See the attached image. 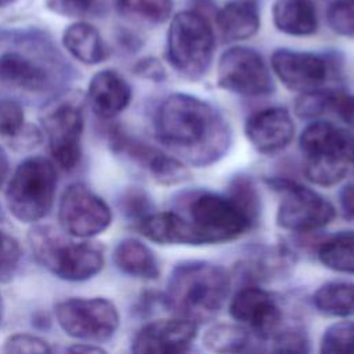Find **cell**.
<instances>
[{
  "mask_svg": "<svg viewBox=\"0 0 354 354\" xmlns=\"http://www.w3.org/2000/svg\"><path fill=\"white\" fill-rule=\"evenodd\" d=\"M4 1H6V0H0V4H1V3H4Z\"/></svg>",
  "mask_w": 354,
  "mask_h": 354,
  "instance_id": "obj_45",
  "label": "cell"
},
{
  "mask_svg": "<svg viewBox=\"0 0 354 354\" xmlns=\"http://www.w3.org/2000/svg\"><path fill=\"white\" fill-rule=\"evenodd\" d=\"M185 209L184 217L189 221L199 245L235 241L256 224L227 192H194Z\"/></svg>",
  "mask_w": 354,
  "mask_h": 354,
  "instance_id": "obj_7",
  "label": "cell"
},
{
  "mask_svg": "<svg viewBox=\"0 0 354 354\" xmlns=\"http://www.w3.org/2000/svg\"><path fill=\"white\" fill-rule=\"evenodd\" d=\"M21 256V246L17 238L0 231V282H7L14 277Z\"/></svg>",
  "mask_w": 354,
  "mask_h": 354,
  "instance_id": "obj_33",
  "label": "cell"
},
{
  "mask_svg": "<svg viewBox=\"0 0 354 354\" xmlns=\"http://www.w3.org/2000/svg\"><path fill=\"white\" fill-rule=\"evenodd\" d=\"M216 39L209 21L198 11H181L171 18L166 54L170 65L181 76L198 80L209 71Z\"/></svg>",
  "mask_w": 354,
  "mask_h": 354,
  "instance_id": "obj_6",
  "label": "cell"
},
{
  "mask_svg": "<svg viewBox=\"0 0 354 354\" xmlns=\"http://www.w3.org/2000/svg\"><path fill=\"white\" fill-rule=\"evenodd\" d=\"M198 336V324L173 315L153 319L141 326L133 337L131 351L137 354H178L191 348Z\"/></svg>",
  "mask_w": 354,
  "mask_h": 354,
  "instance_id": "obj_15",
  "label": "cell"
},
{
  "mask_svg": "<svg viewBox=\"0 0 354 354\" xmlns=\"http://www.w3.org/2000/svg\"><path fill=\"white\" fill-rule=\"evenodd\" d=\"M314 308L330 318L354 317V282L353 281H328L319 285L313 296Z\"/></svg>",
  "mask_w": 354,
  "mask_h": 354,
  "instance_id": "obj_25",
  "label": "cell"
},
{
  "mask_svg": "<svg viewBox=\"0 0 354 354\" xmlns=\"http://www.w3.org/2000/svg\"><path fill=\"white\" fill-rule=\"evenodd\" d=\"M319 263L340 274H354V231H340L324 239L317 248Z\"/></svg>",
  "mask_w": 354,
  "mask_h": 354,
  "instance_id": "obj_26",
  "label": "cell"
},
{
  "mask_svg": "<svg viewBox=\"0 0 354 354\" xmlns=\"http://www.w3.org/2000/svg\"><path fill=\"white\" fill-rule=\"evenodd\" d=\"M136 72L145 79H151V80H156V82H162L166 77V72H165L162 64L153 58H147V59L140 61L137 64Z\"/></svg>",
  "mask_w": 354,
  "mask_h": 354,
  "instance_id": "obj_39",
  "label": "cell"
},
{
  "mask_svg": "<svg viewBox=\"0 0 354 354\" xmlns=\"http://www.w3.org/2000/svg\"><path fill=\"white\" fill-rule=\"evenodd\" d=\"M271 351H288V353H307L310 351L308 336L297 328L277 330L270 339Z\"/></svg>",
  "mask_w": 354,
  "mask_h": 354,
  "instance_id": "obj_34",
  "label": "cell"
},
{
  "mask_svg": "<svg viewBox=\"0 0 354 354\" xmlns=\"http://www.w3.org/2000/svg\"><path fill=\"white\" fill-rule=\"evenodd\" d=\"M118 10L151 24H162L171 15L173 0H116Z\"/></svg>",
  "mask_w": 354,
  "mask_h": 354,
  "instance_id": "obj_28",
  "label": "cell"
},
{
  "mask_svg": "<svg viewBox=\"0 0 354 354\" xmlns=\"http://www.w3.org/2000/svg\"><path fill=\"white\" fill-rule=\"evenodd\" d=\"M25 113L19 102L14 100L0 101V137L17 138L24 133Z\"/></svg>",
  "mask_w": 354,
  "mask_h": 354,
  "instance_id": "obj_31",
  "label": "cell"
},
{
  "mask_svg": "<svg viewBox=\"0 0 354 354\" xmlns=\"http://www.w3.org/2000/svg\"><path fill=\"white\" fill-rule=\"evenodd\" d=\"M131 95V87L127 80L113 69L97 72L87 88L90 106L101 119H113L122 113L129 106Z\"/></svg>",
  "mask_w": 354,
  "mask_h": 354,
  "instance_id": "obj_18",
  "label": "cell"
},
{
  "mask_svg": "<svg viewBox=\"0 0 354 354\" xmlns=\"http://www.w3.org/2000/svg\"><path fill=\"white\" fill-rule=\"evenodd\" d=\"M328 115H333L347 126L354 127V94L330 90Z\"/></svg>",
  "mask_w": 354,
  "mask_h": 354,
  "instance_id": "obj_36",
  "label": "cell"
},
{
  "mask_svg": "<svg viewBox=\"0 0 354 354\" xmlns=\"http://www.w3.org/2000/svg\"><path fill=\"white\" fill-rule=\"evenodd\" d=\"M328 24L333 32L354 37V0L335 1L326 14Z\"/></svg>",
  "mask_w": 354,
  "mask_h": 354,
  "instance_id": "obj_32",
  "label": "cell"
},
{
  "mask_svg": "<svg viewBox=\"0 0 354 354\" xmlns=\"http://www.w3.org/2000/svg\"><path fill=\"white\" fill-rule=\"evenodd\" d=\"M231 275L220 264L205 260H184L169 274L163 303L173 314L196 322L212 321L224 307Z\"/></svg>",
  "mask_w": 354,
  "mask_h": 354,
  "instance_id": "obj_2",
  "label": "cell"
},
{
  "mask_svg": "<svg viewBox=\"0 0 354 354\" xmlns=\"http://www.w3.org/2000/svg\"><path fill=\"white\" fill-rule=\"evenodd\" d=\"M217 84L242 97H263L274 91V80L263 57L253 48L235 46L217 62Z\"/></svg>",
  "mask_w": 354,
  "mask_h": 354,
  "instance_id": "obj_10",
  "label": "cell"
},
{
  "mask_svg": "<svg viewBox=\"0 0 354 354\" xmlns=\"http://www.w3.org/2000/svg\"><path fill=\"white\" fill-rule=\"evenodd\" d=\"M295 122L285 106H266L250 113L245 120V137L263 155H275L293 141Z\"/></svg>",
  "mask_w": 354,
  "mask_h": 354,
  "instance_id": "obj_17",
  "label": "cell"
},
{
  "mask_svg": "<svg viewBox=\"0 0 354 354\" xmlns=\"http://www.w3.org/2000/svg\"><path fill=\"white\" fill-rule=\"evenodd\" d=\"M58 221L64 232L77 239L102 234L112 223L108 203L82 183L65 188L58 203Z\"/></svg>",
  "mask_w": 354,
  "mask_h": 354,
  "instance_id": "obj_11",
  "label": "cell"
},
{
  "mask_svg": "<svg viewBox=\"0 0 354 354\" xmlns=\"http://www.w3.org/2000/svg\"><path fill=\"white\" fill-rule=\"evenodd\" d=\"M113 263L126 275L153 281L160 275L155 253L137 238H124L113 249Z\"/></svg>",
  "mask_w": 354,
  "mask_h": 354,
  "instance_id": "obj_21",
  "label": "cell"
},
{
  "mask_svg": "<svg viewBox=\"0 0 354 354\" xmlns=\"http://www.w3.org/2000/svg\"><path fill=\"white\" fill-rule=\"evenodd\" d=\"M66 350L73 351V353H104L105 351L100 346H94V344H88V343H77L75 346L68 347Z\"/></svg>",
  "mask_w": 354,
  "mask_h": 354,
  "instance_id": "obj_41",
  "label": "cell"
},
{
  "mask_svg": "<svg viewBox=\"0 0 354 354\" xmlns=\"http://www.w3.org/2000/svg\"><path fill=\"white\" fill-rule=\"evenodd\" d=\"M227 194L257 223L260 214V196L253 180L249 176L238 174L230 181Z\"/></svg>",
  "mask_w": 354,
  "mask_h": 354,
  "instance_id": "obj_30",
  "label": "cell"
},
{
  "mask_svg": "<svg viewBox=\"0 0 354 354\" xmlns=\"http://www.w3.org/2000/svg\"><path fill=\"white\" fill-rule=\"evenodd\" d=\"M271 71L288 90L300 94L324 87L329 64L319 54L278 48L271 55Z\"/></svg>",
  "mask_w": 354,
  "mask_h": 354,
  "instance_id": "obj_16",
  "label": "cell"
},
{
  "mask_svg": "<svg viewBox=\"0 0 354 354\" xmlns=\"http://www.w3.org/2000/svg\"><path fill=\"white\" fill-rule=\"evenodd\" d=\"M0 80L14 88L37 93L43 91L48 83L46 71L17 51L0 55Z\"/></svg>",
  "mask_w": 354,
  "mask_h": 354,
  "instance_id": "obj_22",
  "label": "cell"
},
{
  "mask_svg": "<svg viewBox=\"0 0 354 354\" xmlns=\"http://www.w3.org/2000/svg\"><path fill=\"white\" fill-rule=\"evenodd\" d=\"M136 230L159 245L199 246L189 221L177 212H151L136 221Z\"/></svg>",
  "mask_w": 354,
  "mask_h": 354,
  "instance_id": "obj_19",
  "label": "cell"
},
{
  "mask_svg": "<svg viewBox=\"0 0 354 354\" xmlns=\"http://www.w3.org/2000/svg\"><path fill=\"white\" fill-rule=\"evenodd\" d=\"M93 4L94 0H46L48 10L58 15L71 18L86 15Z\"/></svg>",
  "mask_w": 354,
  "mask_h": 354,
  "instance_id": "obj_38",
  "label": "cell"
},
{
  "mask_svg": "<svg viewBox=\"0 0 354 354\" xmlns=\"http://www.w3.org/2000/svg\"><path fill=\"white\" fill-rule=\"evenodd\" d=\"M4 353H51L50 344L30 333H12L3 343Z\"/></svg>",
  "mask_w": 354,
  "mask_h": 354,
  "instance_id": "obj_35",
  "label": "cell"
},
{
  "mask_svg": "<svg viewBox=\"0 0 354 354\" xmlns=\"http://www.w3.org/2000/svg\"><path fill=\"white\" fill-rule=\"evenodd\" d=\"M54 314L68 336L84 342L106 340L120 324L116 306L105 297H71L57 303Z\"/></svg>",
  "mask_w": 354,
  "mask_h": 354,
  "instance_id": "obj_9",
  "label": "cell"
},
{
  "mask_svg": "<svg viewBox=\"0 0 354 354\" xmlns=\"http://www.w3.org/2000/svg\"><path fill=\"white\" fill-rule=\"evenodd\" d=\"M109 142L115 152L126 155L159 184L176 185L189 178L188 167L177 156L137 140L118 127L111 129Z\"/></svg>",
  "mask_w": 354,
  "mask_h": 354,
  "instance_id": "obj_13",
  "label": "cell"
},
{
  "mask_svg": "<svg viewBox=\"0 0 354 354\" xmlns=\"http://www.w3.org/2000/svg\"><path fill=\"white\" fill-rule=\"evenodd\" d=\"M228 313L232 319L253 335L268 340L282 324V308L277 297L259 286L241 288L230 300Z\"/></svg>",
  "mask_w": 354,
  "mask_h": 354,
  "instance_id": "obj_14",
  "label": "cell"
},
{
  "mask_svg": "<svg viewBox=\"0 0 354 354\" xmlns=\"http://www.w3.org/2000/svg\"><path fill=\"white\" fill-rule=\"evenodd\" d=\"M151 201L148 195L140 189H130L122 199V209L126 216L140 220L141 217L151 213Z\"/></svg>",
  "mask_w": 354,
  "mask_h": 354,
  "instance_id": "obj_37",
  "label": "cell"
},
{
  "mask_svg": "<svg viewBox=\"0 0 354 354\" xmlns=\"http://www.w3.org/2000/svg\"><path fill=\"white\" fill-rule=\"evenodd\" d=\"M348 131L322 119L311 120L299 136L306 178L319 187L339 184L350 169Z\"/></svg>",
  "mask_w": 354,
  "mask_h": 354,
  "instance_id": "obj_4",
  "label": "cell"
},
{
  "mask_svg": "<svg viewBox=\"0 0 354 354\" xmlns=\"http://www.w3.org/2000/svg\"><path fill=\"white\" fill-rule=\"evenodd\" d=\"M43 127L54 162L64 170L75 169L82 158L83 112L79 106L64 102L43 118Z\"/></svg>",
  "mask_w": 354,
  "mask_h": 354,
  "instance_id": "obj_12",
  "label": "cell"
},
{
  "mask_svg": "<svg viewBox=\"0 0 354 354\" xmlns=\"http://www.w3.org/2000/svg\"><path fill=\"white\" fill-rule=\"evenodd\" d=\"M252 332L241 324L220 322L209 326L203 335V346L213 353H242L252 344Z\"/></svg>",
  "mask_w": 354,
  "mask_h": 354,
  "instance_id": "obj_27",
  "label": "cell"
},
{
  "mask_svg": "<svg viewBox=\"0 0 354 354\" xmlns=\"http://www.w3.org/2000/svg\"><path fill=\"white\" fill-rule=\"evenodd\" d=\"M216 25L228 41L254 36L260 28L259 0H231L216 15Z\"/></svg>",
  "mask_w": 354,
  "mask_h": 354,
  "instance_id": "obj_20",
  "label": "cell"
},
{
  "mask_svg": "<svg viewBox=\"0 0 354 354\" xmlns=\"http://www.w3.org/2000/svg\"><path fill=\"white\" fill-rule=\"evenodd\" d=\"M55 188L54 162L44 156L26 158L17 166L7 184V207L18 221L37 223L53 209Z\"/></svg>",
  "mask_w": 354,
  "mask_h": 354,
  "instance_id": "obj_5",
  "label": "cell"
},
{
  "mask_svg": "<svg viewBox=\"0 0 354 354\" xmlns=\"http://www.w3.org/2000/svg\"><path fill=\"white\" fill-rule=\"evenodd\" d=\"M153 129L171 155L195 167L217 163L232 142V130L223 113L206 100L187 93H171L160 101Z\"/></svg>",
  "mask_w": 354,
  "mask_h": 354,
  "instance_id": "obj_1",
  "label": "cell"
},
{
  "mask_svg": "<svg viewBox=\"0 0 354 354\" xmlns=\"http://www.w3.org/2000/svg\"><path fill=\"white\" fill-rule=\"evenodd\" d=\"M272 21L279 32L290 36H310L318 28L317 10L311 0H277Z\"/></svg>",
  "mask_w": 354,
  "mask_h": 354,
  "instance_id": "obj_23",
  "label": "cell"
},
{
  "mask_svg": "<svg viewBox=\"0 0 354 354\" xmlns=\"http://www.w3.org/2000/svg\"><path fill=\"white\" fill-rule=\"evenodd\" d=\"M339 207L347 220L354 221V183L343 185L339 191Z\"/></svg>",
  "mask_w": 354,
  "mask_h": 354,
  "instance_id": "obj_40",
  "label": "cell"
},
{
  "mask_svg": "<svg viewBox=\"0 0 354 354\" xmlns=\"http://www.w3.org/2000/svg\"><path fill=\"white\" fill-rule=\"evenodd\" d=\"M62 44L75 59L86 65L100 64L108 57V50L100 32L84 21L71 24L64 30Z\"/></svg>",
  "mask_w": 354,
  "mask_h": 354,
  "instance_id": "obj_24",
  "label": "cell"
},
{
  "mask_svg": "<svg viewBox=\"0 0 354 354\" xmlns=\"http://www.w3.org/2000/svg\"><path fill=\"white\" fill-rule=\"evenodd\" d=\"M3 311H4V306H3V299H1V295H0V322H1V318H3Z\"/></svg>",
  "mask_w": 354,
  "mask_h": 354,
  "instance_id": "obj_44",
  "label": "cell"
},
{
  "mask_svg": "<svg viewBox=\"0 0 354 354\" xmlns=\"http://www.w3.org/2000/svg\"><path fill=\"white\" fill-rule=\"evenodd\" d=\"M322 354H354V321L343 318L330 324L319 340Z\"/></svg>",
  "mask_w": 354,
  "mask_h": 354,
  "instance_id": "obj_29",
  "label": "cell"
},
{
  "mask_svg": "<svg viewBox=\"0 0 354 354\" xmlns=\"http://www.w3.org/2000/svg\"><path fill=\"white\" fill-rule=\"evenodd\" d=\"M62 230L51 225H35L28 242L36 261L59 279L69 282L87 281L104 267V250L95 243L76 241Z\"/></svg>",
  "mask_w": 354,
  "mask_h": 354,
  "instance_id": "obj_3",
  "label": "cell"
},
{
  "mask_svg": "<svg viewBox=\"0 0 354 354\" xmlns=\"http://www.w3.org/2000/svg\"><path fill=\"white\" fill-rule=\"evenodd\" d=\"M267 184L281 196L275 214L279 228L307 234L333 221L335 206L315 189L288 178H268Z\"/></svg>",
  "mask_w": 354,
  "mask_h": 354,
  "instance_id": "obj_8",
  "label": "cell"
},
{
  "mask_svg": "<svg viewBox=\"0 0 354 354\" xmlns=\"http://www.w3.org/2000/svg\"><path fill=\"white\" fill-rule=\"evenodd\" d=\"M347 156L350 166H354V131H348V140H347Z\"/></svg>",
  "mask_w": 354,
  "mask_h": 354,
  "instance_id": "obj_43",
  "label": "cell"
},
{
  "mask_svg": "<svg viewBox=\"0 0 354 354\" xmlns=\"http://www.w3.org/2000/svg\"><path fill=\"white\" fill-rule=\"evenodd\" d=\"M7 174H8V158L3 147L0 145V187L6 181Z\"/></svg>",
  "mask_w": 354,
  "mask_h": 354,
  "instance_id": "obj_42",
  "label": "cell"
}]
</instances>
